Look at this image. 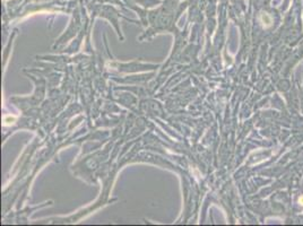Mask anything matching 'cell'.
<instances>
[{
	"label": "cell",
	"instance_id": "obj_1",
	"mask_svg": "<svg viewBox=\"0 0 303 226\" xmlns=\"http://www.w3.org/2000/svg\"><path fill=\"white\" fill-rule=\"evenodd\" d=\"M261 22H263V25L265 27H269L273 23V21H271V17L267 13H263L261 14Z\"/></svg>",
	"mask_w": 303,
	"mask_h": 226
},
{
	"label": "cell",
	"instance_id": "obj_2",
	"mask_svg": "<svg viewBox=\"0 0 303 226\" xmlns=\"http://www.w3.org/2000/svg\"><path fill=\"white\" fill-rule=\"evenodd\" d=\"M299 203H300V205H302V206H303V196H301V197L299 198Z\"/></svg>",
	"mask_w": 303,
	"mask_h": 226
}]
</instances>
